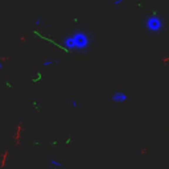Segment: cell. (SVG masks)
Here are the masks:
<instances>
[{
    "label": "cell",
    "mask_w": 169,
    "mask_h": 169,
    "mask_svg": "<svg viewBox=\"0 0 169 169\" xmlns=\"http://www.w3.org/2000/svg\"><path fill=\"white\" fill-rule=\"evenodd\" d=\"M57 62H58V60H55V58H48V60L42 61V66H44V67H49V66L55 65Z\"/></svg>",
    "instance_id": "5"
},
{
    "label": "cell",
    "mask_w": 169,
    "mask_h": 169,
    "mask_svg": "<svg viewBox=\"0 0 169 169\" xmlns=\"http://www.w3.org/2000/svg\"><path fill=\"white\" fill-rule=\"evenodd\" d=\"M144 26H145V29H147L148 33L158 34L164 29V21H163V18H161L158 15L153 13V15L148 16V17L145 18Z\"/></svg>",
    "instance_id": "2"
},
{
    "label": "cell",
    "mask_w": 169,
    "mask_h": 169,
    "mask_svg": "<svg viewBox=\"0 0 169 169\" xmlns=\"http://www.w3.org/2000/svg\"><path fill=\"white\" fill-rule=\"evenodd\" d=\"M94 41V34L87 29H74L70 33L65 34L61 38L60 44L65 50L70 53H81V54H86L90 50Z\"/></svg>",
    "instance_id": "1"
},
{
    "label": "cell",
    "mask_w": 169,
    "mask_h": 169,
    "mask_svg": "<svg viewBox=\"0 0 169 169\" xmlns=\"http://www.w3.org/2000/svg\"><path fill=\"white\" fill-rule=\"evenodd\" d=\"M49 168L50 169H65V165L63 163L58 161L57 158H49Z\"/></svg>",
    "instance_id": "4"
},
{
    "label": "cell",
    "mask_w": 169,
    "mask_h": 169,
    "mask_svg": "<svg viewBox=\"0 0 169 169\" xmlns=\"http://www.w3.org/2000/svg\"><path fill=\"white\" fill-rule=\"evenodd\" d=\"M168 133H169V131H168Z\"/></svg>",
    "instance_id": "10"
},
{
    "label": "cell",
    "mask_w": 169,
    "mask_h": 169,
    "mask_svg": "<svg viewBox=\"0 0 169 169\" xmlns=\"http://www.w3.org/2000/svg\"><path fill=\"white\" fill-rule=\"evenodd\" d=\"M41 25H42V20L40 17H37L36 20H34V26H36V28H40Z\"/></svg>",
    "instance_id": "7"
},
{
    "label": "cell",
    "mask_w": 169,
    "mask_h": 169,
    "mask_svg": "<svg viewBox=\"0 0 169 169\" xmlns=\"http://www.w3.org/2000/svg\"><path fill=\"white\" fill-rule=\"evenodd\" d=\"M3 67H4V65H3V62L0 61V70H3Z\"/></svg>",
    "instance_id": "9"
},
{
    "label": "cell",
    "mask_w": 169,
    "mask_h": 169,
    "mask_svg": "<svg viewBox=\"0 0 169 169\" xmlns=\"http://www.w3.org/2000/svg\"><path fill=\"white\" fill-rule=\"evenodd\" d=\"M123 3H124V0H114V1H112V5H114V7H120Z\"/></svg>",
    "instance_id": "8"
},
{
    "label": "cell",
    "mask_w": 169,
    "mask_h": 169,
    "mask_svg": "<svg viewBox=\"0 0 169 169\" xmlns=\"http://www.w3.org/2000/svg\"><path fill=\"white\" fill-rule=\"evenodd\" d=\"M128 100V94L121 90H118L115 91L112 95H111V102L116 103V104H121V103H126Z\"/></svg>",
    "instance_id": "3"
},
{
    "label": "cell",
    "mask_w": 169,
    "mask_h": 169,
    "mask_svg": "<svg viewBox=\"0 0 169 169\" xmlns=\"http://www.w3.org/2000/svg\"><path fill=\"white\" fill-rule=\"evenodd\" d=\"M70 106H71L73 108H78L81 104H79V102H78L77 99H71V100H70Z\"/></svg>",
    "instance_id": "6"
}]
</instances>
